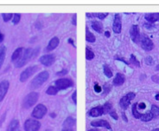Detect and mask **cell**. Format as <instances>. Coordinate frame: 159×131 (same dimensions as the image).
Masks as SVG:
<instances>
[{"mask_svg":"<svg viewBox=\"0 0 159 131\" xmlns=\"http://www.w3.org/2000/svg\"><path fill=\"white\" fill-rule=\"evenodd\" d=\"M39 50H40L39 47L38 48H36V49L28 48V49L24 50L21 58L16 63L15 66L17 68H21V67L24 66L29 60H31L32 58H34L36 56V54L39 52Z\"/></svg>","mask_w":159,"mask_h":131,"instance_id":"1","label":"cell"},{"mask_svg":"<svg viewBox=\"0 0 159 131\" xmlns=\"http://www.w3.org/2000/svg\"><path fill=\"white\" fill-rule=\"evenodd\" d=\"M49 77V73L48 71H42L36 77H35L30 82V88L35 89L41 87Z\"/></svg>","mask_w":159,"mask_h":131,"instance_id":"2","label":"cell"},{"mask_svg":"<svg viewBox=\"0 0 159 131\" xmlns=\"http://www.w3.org/2000/svg\"><path fill=\"white\" fill-rule=\"evenodd\" d=\"M39 98V94L37 92H30L29 94H28L24 100H23V106L24 108H29L30 107H32L33 105L36 104V102L38 101Z\"/></svg>","mask_w":159,"mask_h":131,"instance_id":"3","label":"cell"},{"mask_svg":"<svg viewBox=\"0 0 159 131\" xmlns=\"http://www.w3.org/2000/svg\"><path fill=\"white\" fill-rule=\"evenodd\" d=\"M139 43H140V45H141L142 49L144 50V51H150L153 50V48H154L153 42L145 34H142L141 35Z\"/></svg>","mask_w":159,"mask_h":131,"instance_id":"4","label":"cell"},{"mask_svg":"<svg viewBox=\"0 0 159 131\" xmlns=\"http://www.w3.org/2000/svg\"><path fill=\"white\" fill-rule=\"evenodd\" d=\"M41 128V123L36 119H28L24 123L25 131H38Z\"/></svg>","mask_w":159,"mask_h":131,"instance_id":"5","label":"cell"},{"mask_svg":"<svg viewBox=\"0 0 159 131\" xmlns=\"http://www.w3.org/2000/svg\"><path fill=\"white\" fill-rule=\"evenodd\" d=\"M47 113V107L43 104H38L32 111V117L36 119H42Z\"/></svg>","mask_w":159,"mask_h":131,"instance_id":"6","label":"cell"},{"mask_svg":"<svg viewBox=\"0 0 159 131\" xmlns=\"http://www.w3.org/2000/svg\"><path fill=\"white\" fill-rule=\"evenodd\" d=\"M37 69H38V67L36 65L30 66V67H28L27 69H25L23 72L21 73V75H20V81L21 82L27 81L31 76H33L36 72Z\"/></svg>","mask_w":159,"mask_h":131,"instance_id":"7","label":"cell"},{"mask_svg":"<svg viewBox=\"0 0 159 131\" xmlns=\"http://www.w3.org/2000/svg\"><path fill=\"white\" fill-rule=\"evenodd\" d=\"M72 86H74V82L70 79L61 78L55 81V87L58 89V90L66 89L70 88Z\"/></svg>","mask_w":159,"mask_h":131,"instance_id":"8","label":"cell"},{"mask_svg":"<svg viewBox=\"0 0 159 131\" xmlns=\"http://www.w3.org/2000/svg\"><path fill=\"white\" fill-rule=\"evenodd\" d=\"M134 98H135V94H134L133 92L128 93L127 95H125V96H123V97L121 98V100H120V102H119L120 107H121L124 110H125V109L129 107L131 101L133 100Z\"/></svg>","mask_w":159,"mask_h":131,"instance_id":"9","label":"cell"},{"mask_svg":"<svg viewBox=\"0 0 159 131\" xmlns=\"http://www.w3.org/2000/svg\"><path fill=\"white\" fill-rule=\"evenodd\" d=\"M40 63L43 64V65H45V66H50L52 65L55 61V56L53 55V54H48V55H44V56H42L39 59Z\"/></svg>","mask_w":159,"mask_h":131,"instance_id":"10","label":"cell"},{"mask_svg":"<svg viewBox=\"0 0 159 131\" xmlns=\"http://www.w3.org/2000/svg\"><path fill=\"white\" fill-rule=\"evenodd\" d=\"M130 35H131V37H132V41H133L134 43H136V44H138V43H139L141 34H140V30H139V27H138V25H133L131 27Z\"/></svg>","mask_w":159,"mask_h":131,"instance_id":"11","label":"cell"},{"mask_svg":"<svg viewBox=\"0 0 159 131\" xmlns=\"http://www.w3.org/2000/svg\"><path fill=\"white\" fill-rule=\"evenodd\" d=\"M10 87V82L7 80H4L0 82V103L4 100Z\"/></svg>","mask_w":159,"mask_h":131,"instance_id":"12","label":"cell"},{"mask_svg":"<svg viewBox=\"0 0 159 131\" xmlns=\"http://www.w3.org/2000/svg\"><path fill=\"white\" fill-rule=\"evenodd\" d=\"M122 29V21H121V16L117 13L114 17L113 25V30L116 34H118L121 32Z\"/></svg>","mask_w":159,"mask_h":131,"instance_id":"13","label":"cell"},{"mask_svg":"<svg viewBox=\"0 0 159 131\" xmlns=\"http://www.w3.org/2000/svg\"><path fill=\"white\" fill-rule=\"evenodd\" d=\"M91 125L95 128H106L107 130H111V126L109 123L106 120H94L91 123Z\"/></svg>","mask_w":159,"mask_h":131,"instance_id":"14","label":"cell"},{"mask_svg":"<svg viewBox=\"0 0 159 131\" xmlns=\"http://www.w3.org/2000/svg\"><path fill=\"white\" fill-rule=\"evenodd\" d=\"M59 43H60V40H59L58 37H53V38L49 41V43H48V46H47L46 51H51L55 50V49L59 45Z\"/></svg>","mask_w":159,"mask_h":131,"instance_id":"15","label":"cell"},{"mask_svg":"<svg viewBox=\"0 0 159 131\" xmlns=\"http://www.w3.org/2000/svg\"><path fill=\"white\" fill-rule=\"evenodd\" d=\"M104 112H103V108L102 106H98V107H95L93 108H92L91 110L89 111L88 115L92 116V117H98L101 115H103Z\"/></svg>","mask_w":159,"mask_h":131,"instance_id":"16","label":"cell"},{"mask_svg":"<svg viewBox=\"0 0 159 131\" xmlns=\"http://www.w3.org/2000/svg\"><path fill=\"white\" fill-rule=\"evenodd\" d=\"M76 124V120L74 119L73 117H68L64 123H63V129H70V130H74Z\"/></svg>","mask_w":159,"mask_h":131,"instance_id":"17","label":"cell"},{"mask_svg":"<svg viewBox=\"0 0 159 131\" xmlns=\"http://www.w3.org/2000/svg\"><path fill=\"white\" fill-rule=\"evenodd\" d=\"M7 131H20V124H19V121L18 119H13L9 126Z\"/></svg>","mask_w":159,"mask_h":131,"instance_id":"18","label":"cell"},{"mask_svg":"<svg viewBox=\"0 0 159 131\" xmlns=\"http://www.w3.org/2000/svg\"><path fill=\"white\" fill-rule=\"evenodd\" d=\"M145 20L149 23H155L159 21V13H148L144 15Z\"/></svg>","mask_w":159,"mask_h":131,"instance_id":"19","label":"cell"},{"mask_svg":"<svg viewBox=\"0 0 159 131\" xmlns=\"http://www.w3.org/2000/svg\"><path fill=\"white\" fill-rule=\"evenodd\" d=\"M23 51H24V49H23V47H19V48H18L17 50H15V51L13 52L12 54V56H11V60H12V62H18L20 58H21V56H22V55H23Z\"/></svg>","mask_w":159,"mask_h":131,"instance_id":"20","label":"cell"},{"mask_svg":"<svg viewBox=\"0 0 159 131\" xmlns=\"http://www.w3.org/2000/svg\"><path fill=\"white\" fill-rule=\"evenodd\" d=\"M125 81V76L123 74L117 73L115 78L113 81V85H115V86H120V85L124 84Z\"/></svg>","mask_w":159,"mask_h":131,"instance_id":"21","label":"cell"},{"mask_svg":"<svg viewBox=\"0 0 159 131\" xmlns=\"http://www.w3.org/2000/svg\"><path fill=\"white\" fill-rule=\"evenodd\" d=\"M92 28L95 31H97L99 33H101L103 31V25L99 21H93V22H92Z\"/></svg>","mask_w":159,"mask_h":131,"instance_id":"22","label":"cell"},{"mask_svg":"<svg viewBox=\"0 0 159 131\" xmlns=\"http://www.w3.org/2000/svg\"><path fill=\"white\" fill-rule=\"evenodd\" d=\"M86 39L88 42L89 43H94L96 38H95V36L92 33L91 31L89 30V29L87 27L86 28Z\"/></svg>","mask_w":159,"mask_h":131,"instance_id":"23","label":"cell"},{"mask_svg":"<svg viewBox=\"0 0 159 131\" xmlns=\"http://www.w3.org/2000/svg\"><path fill=\"white\" fill-rule=\"evenodd\" d=\"M5 54H6V47L1 46L0 47V69L2 68V65L5 59Z\"/></svg>","mask_w":159,"mask_h":131,"instance_id":"24","label":"cell"},{"mask_svg":"<svg viewBox=\"0 0 159 131\" xmlns=\"http://www.w3.org/2000/svg\"><path fill=\"white\" fill-rule=\"evenodd\" d=\"M152 118H153V116H152L151 113V112H147L145 114H142V116H141L140 119L143 122H150V121L152 120Z\"/></svg>","mask_w":159,"mask_h":131,"instance_id":"25","label":"cell"},{"mask_svg":"<svg viewBox=\"0 0 159 131\" xmlns=\"http://www.w3.org/2000/svg\"><path fill=\"white\" fill-rule=\"evenodd\" d=\"M132 114H133V116H134V117L136 119H140L141 116H142V114L139 113L138 110H137V103L134 104L133 106H132Z\"/></svg>","mask_w":159,"mask_h":131,"instance_id":"26","label":"cell"},{"mask_svg":"<svg viewBox=\"0 0 159 131\" xmlns=\"http://www.w3.org/2000/svg\"><path fill=\"white\" fill-rule=\"evenodd\" d=\"M57 92H58V89H57L55 86H49V87L48 88L47 91H46V93H47L48 95H51V96L56 95Z\"/></svg>","mask_w":159,"mask_h":131,"instance_id":"27","label":"cell"},{"mask_svg":"<svg viewBox=\"0 0 159 131\" xmlns=\"http://www.w3.org/2000/svg\"><path fill=\"white\" fill-rule=\"evenodd\" d=\"M102 108H103V112H104V114H109L112 110H113V106L112 104H110V103H106L105 104L102 106Z\"/></svg>","mask_w":159,"mask_h":131,"instance_id":"28","label":"cell"},{"mask_svg":"<svg viewBox=\"0 0 159 131\" xmlns=\"http://www.w3.org/2000/svg\"><path fill=\"white\" fill-rule=\"evenodd\" d=\"M103 69H104V74H105L108 78H111V77H113V72H112L111 69L109 68V66L106 65V64H105V65L103 66Z\"/></svg>","mask_w":159,"mask_h":131,"instance_id":"29","label":"cell"},{"mask_svg":"<svg viewBox=\"0 0 159 131\" xmlns=\"http://www.w3.org/2000/svg\"><path fill=\"white\" fill-rule=\"evenodd\" d=\"M151 115L153 117H158L159 116V107L157 105H152L151 106Z\"/></svg>","mask_w":159,"mask_h":131,"instance_id":"30","label":"cell"},{"mask_svg":"<svg viewBox=\"0 0 159 131\" xmlns=\"http://www.w3.org/2000/svg\"><path fill=\"white\" fill-rule=\"evenodd\" d=\"M93 57H94V53L92 51L88 46H87V48H86V58H87V60H92Z\"/></svg>","mask_w":159,"mask_h":131,"instance_id":"31","label":"cell"},{"mask_svg":"<svg viewBox=\"0 0 159 131\" xmlns=\"http://www.w3.org/2000/svg\"><path fill=\"white\" fill-rule=\"evenodd\" d=\"M108 13H92L91 17L93 18H97L100 20H103L106 17H107Z\"/></svg>","mask_w":159,"mask_h":131,"instance_id":"32","label":"cell"},{"mask_svg":"<svg viewBox=\"0 0 159 131\" xmlns=\"http://www.w3.org/2000/svg\"><path fill=\"white\" fill-rule=\"evenodd\" d=\"M2 18H3L4 22H8V21H10L13 18V14L12 13H3L2 14Z\"/></svg>","mask_w":159,"mask_h":131,"instance_id":"33","label":"cell"},{"mask_svg":"<svg viewBox=\"0 0 159 131\" xmlns=\"http://www.w3.org/2000/svg\"><path fill=\"white\" fill-rule=\"evenodd\" d=\"M20 18H21V15L20 14H18V13L14 14L13 18H12V23L14 25H18L20 22Z\"/></svg>","mask_w":159,"mask_h":131,"instance_id":"34","label":"cell"},{"mask_svg":"<svg viewBox=\"0 0 159 131\" xmlns=\"http://www.w3.org/2000/svg\"><path fill=\"white\" fill-rule=\"evenodd\" d=\"M130 62L132 63H133L135 66L137 67H139L140 66V63H139V62L137 61V59L136 57H135V56L133 55V54H132L131 55V59H130Z\"/></svg>","mask_w":159,"mask_h":131,"instance_id":"35","label":"cell"},{"mask_svg":"<svg viewBox=\"0 0 159 131\" xmlns=\"http://www.w3.org/2000/svg\"><path fill=\"white\" fill-rule=\"evenodd\" d=\"M144 62H145V63L147 65H153L154 64V60H153V58L151 56H146L145 59H144Z\"/></svg>","mask_w":159,"mask_h":131,"instance_id":"36","label":"cell"},{"mask_svg":"<svg viewBox=\"0 0 159 131\" xmlns=\"http://www.w3.org/2000/svg\"><path fill=\"white\" fill-rule=\"evenodd\" d=\"M109 115H110L113 118H114L115 120H118V114L116 113V111H114V110H112V111L109 113Z\"/></svg>","mask_w":159,"mask_h":131,"instance_id":"37","label":"cell"},{"mask_svg":"<svg viewBox=\"0 0 159 131\" xmlns=\"http://www.w3.org/2000/svg\"><path fill=\"white\" fill-rule=\"evenodd\" d=\"M72 99H73L74 104H77V91H76V90H75V91L74 92V94L72 95Z\"/></svg>","mask_w":159,"mask_h":131,"instance_id":"38","label":"cell"},{"mask_svg":"<svg viewBox=\"0 0 159 131\" xmlns=\"http://www.w3.org/2000/svg\"><path fill=\"white\" fill-rule=\"evenodd\" d=\"M94 90H95L97 93H99V92H101L102 89H101V87H100L99 84H95V86H94Z\"/></svg>","mask_w":159,"mask_h":131,"instance_id":"39","label":"cell"},{"mask_svg":"<svg viewBox=\"0 0 159 131\" xmlns=\"http://www.w3.org/2000/svg\"><path fill=\"white\" fill-rule=\"evenodd\" d=\"M67 73H68V70L64 69V70H62V71L57 72V73H56V75H57V76H64V75H66Z\"/></svg>","mask_w":159,"mask_h":131,"instance_id":"40","label":"cell"},{"mask_svg":"<svg viewBox=\"0 0 159 131\" xmlns=\"http://www.w3.org/2000/svg\"><path fill=\"white\" fill-rule=\"evenodd\" d=\"M137 108L139 109H144L146 108V105H145V104H144V103H140V104H137Z\"/></svg>","mask_w":159,"mask_h":131,"instance_id":"41","label":"cell"},{"mask_svg":"<svg viewBox=\"0 0 159 131\" xmlns=\"http://www.w3.org/2000/svg\"><path fill=\"white\" fill-rule=\"evenodd\" d=\"M76 18H77V14H74V18H73V19H72V23H73L74 25H77Z\"/></svg>","mask_w":159,"mask_h":131,"instance_id":"42","label":"cell"},{"mask_svg":"<svg viewBox=\"0 0 159 131\" xmlns=\"http://www.w3.org/2000/svg\"><path fill=\"white\" fill-rule=\"evenodd\" d=\"M104 88H105V93H107V92H109V90H110V89H111V87H110V85H108V84H106L105 86H104Z\"/></svg>","mask_w":159,"mask_h":131,"instance_id":"43","label":"cell"},{"mask_svg":"<svg viewBox=\"0 0 159 131\" xmlns=\"http://www.w3.org/2000/svg\"><path fill=\"white\" fill-rule=\"evenodd\" d=\"M4 34L0 31V43H2V42L4 41Z\"/></svg>","mask_w":159,"mask_h":131,"instance_id":"44","label":"cell"},{"mask_svg":"<svg viewBox=\"0 0 159 131\" xmlns=\"http://www.w3.org/2000/svg\"><path fill=\"white\" fill-rule=\"evenodd\" d=\"M152 80L156 81L157 82H159V77H152Z\"/></svg>","mask_w":159,"mask_h":131,"instance_id":"45","label":"cell"},{"mask_svg":"<svg viewBox=\"0 0 159 131\" xmlns=\"http://www.w3.org/2000/svg\"><path fill=\"white\" fill-rule=\"evenodd\" d=\"M105 36H106V37H110V32H109V31H106V32H105Z\"/></svg>","mask_w":159,"mask_h":131,"instance_id":"46","label":"cell"},{"mask_svg":"<svg viewBox=\"0 0 159 131\" xmlns=\"http://www.w3.org/2000/svg\"><path fill=\"white\" fill-rule=\"evenodd\" d=\"M144 26L146 27V29H150V28H151V25H144Z\"/></svg>","mask_w":159,"mask_h":131,"instance_id":"47","label":"cell"},{"mask_svg":"<svg viewBox=\"0 0 159 131\" xmlns=\"http://www.w3.org/2000/svg\"><path fill=\"white\" fill-rule=\"evenodd\" d=\"M68 42H69L71 44H74V40H72L71 38H69V39H68Z\"/></svg>","mask_w":159,"mask_h":131,"instance_id":"48","label":"cell"},{"mask_svg":"<svg viewBox=\"0 0 159 131\" xmlns=\"http://www.w3.org/2000/svg\"><path fill=\"white\" fill-rule=\"evenodd\" d=\"M155 98H156V100H158V101H159V93H158V95H156Z\"/></svg>","mask_w":159,"mask_h":131,"instance_id":"49","label":"cell"},{"mask_svg":"<svg viewBox=\"0 0 159 131\" xmlns=\"http://www.w3.org/2000/svg\"><path fill=\"white\" fill-rule=\"evenodd\" d=\"M50 116H55V114H52V113H51V114H50Z\"/></svg>","mask_w":159,"mask_h":131,"instance_id":"50","label":"cell"},{"mask_svg":"<svg viewBox=\"0 0 159 131\" xmlns=\"http://www.w3.org/2000/svg\"><path fill=\"white\" fill-rule=\"evenodd\" d=\"M151 131H159V129H155V130H153Z\"/></svg>","mask_w":159,"mask_h":131,"instance_id":"51","label":"cell"},{"mask_svg":"<svg viewBox=\"0 0 159 131\" xmlns=\"http://www.w3.org/2000/svg\"><path fill=\"white\" fill-rule=\"evenodd\" d=\"M88 131H99V130H90Z\"/></svg>","mask_w":159,"mask_h":131,"instance_id":"52","label":"cell"},{"mask_svg":"<svg viewBox=\"0 0 159 131\" xmlns=\"http://www.w3.org/2000/svg\"><path fill=\"white\" fill-rule=\"evenodd\" d=\"M157 70H159V65H158V66H157Z\"/></svg>","mask_w":159,"mask_h":131,"instance_id":"53","label":"cell"},{"mask_svg":"<svg viewBox=\"0 0 159 131\" xmlns=\"http://www.w3.org/2000/svg\"><path fill=\"white\" fill-rule=\"evenodd\" d=\"M45 131H52V130H46Z\"/></svg>","mask_w":159,"mask_h":131,"instance_id":"54","label":"cell"},{"mask_svg":"<svg viewBox=\"0 0 159 131\" xmlns=\"http://www.w3.org/2000/svg\"><path fill=\"white\" fill-rule=\"evenodd\" d=\"M62 131H64V130H62Z\"/></svg>","mask_w":159,"mask_h":131,"instance_id":"55","label":"cell"}]
</instances>
